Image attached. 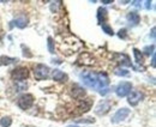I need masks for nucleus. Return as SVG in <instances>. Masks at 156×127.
<instances>
[{
    "label": "nucleus",
    "mask_w": 156,
    "mask_h": 127,
    "mask_svg": "<svg viewBox=\"0 0 156 127\" xmlns=\"http://www.w3.org/2000/svg\"><path fill=\"white\" fill-rule=\"evenodd\" d=\"M80 79L87 86L98 91L107 88L109 84V78L106 73L85 72L80 74Z\"/></svg>",
    "instance_id": "obj_1"
},
{
    "label": "nucleus",
    "mask_w": 156,
    "mask_h": 127,
    "mask_svg": "<svg viewBox=\"0 0 156 127\" xmlns=\"http://www.w3.org/2000/svg\"><path fill=\"white\" fill-rule=\"evenodd\" d=\"M49 67L43 65V64H37L35 67H34V77L37 79V80H43V79H47L49 77Z\"/></svg>",
    "instance_id": "obj_2"
},
{
    "label": "nucleus",
    "mask_w": 156,
    "mask_h": 127,
    "mask_svg": "<svg viewBox=\"0 0 156 127\" xmlns=\"http://www.w3.org/2000/svg\"><path fill=\"white\" fill-rule=\"evenodd\" d=\"M17 104L23 110L29 109L30 107H33V104H34V96L31 93H23L22 96H20V98L17 101Z\"/></svg>",
    "instance_id": "obj_3"
},
{
    "label": "nucleus",
    "mask_w": 156,
    "mask_h": 127,
    "mask_svg": "<svg viewBox=\"0 0 156 127\" xmlns=\"http://www.w3.org/2000/svg\"><path fill=\"white\" fill-rule=\"evenodd\" d=\"M29 76V70L24 66H20L17 69H15L12 73H11V77L13 80H17V82H22L24 79H27Z\"/></svg>",
    "instance_id": "obj_4"
},
{
    "label": "nucleus",
    "mask_w": 156,
    "mask_h": 127,
    "mask_svg": "<svg viewBox=\"0 0 156 127\" xmlns=\"http://www.w3.org/2000/svg\"><path fill=\"white\" fill-rule=\"evenodd\" d=\"M132 90V84L130 82H121L115 89L118 97H125Z\"/></svg>",
    "instance_id": "obj_5"
},
{
    "label": "nucleus",
    "mask_w": 156,
    "mask_h": 127,
    "mask_svg": "<svg viewBox=\"0 0 156 127\" xmlns=\"http://www.w3.org/2000/svg\"><path fill=\"white\" fill-rule=\"evenodd\" d=\"M112 101H109V100H105V101H101L100 103H98V106H96V108H95V114H98L100 116H103V115H106L108 111H109V109L112 107Z\"/></svg>",
    "instance_id": "obj_6"
},
{
    "label": "nucleus",
    "mask_w": 156,
    "mask_h": 127,
    "mask_svg": "<svg viewBox=\"0 0 156 127\" xmlns=\"http://www.w3.org/2000/svg\"><path fill=\"white\" fill-rule=\"evenodd\" d=\"M129 115H130V109L127 108L118 109V111L113 115V118H112V122L113 124H119V122L124 121Z\"/></svg>",
    "instance_id": "obj_7"
},
{
    "label": "nucleus",
    "mask_w": 156,
    "mask_h": 127,
    "mask_svg": "<svg viewBox=\"0 0 156 127\" xmlns=\"http://www.w3.org/2000/svg\"><path fill=\"white\" fill-rule=\"evenodd\" d=\"M143 100V93L142 92H139V91H132L131 93H130V96H129V100H127V102L131 104V106H137L140 101Z\"/></svg>",
    "instance_id": "obj_8"
},
{
    "label": "nucleus",
    "mask_w": 156,
    "mask_h": 127,
    "mask_svg": "<svg viewBox=\"0 0 156 127\" xmlns=\"http://www.w3.org/2000/svg\"><path fill=\"white\" fill-rule=\"evenodd\" d=\"M71 95H72L75 98L80 100V98H83V97L85 96V90H84L80 85H78V84H73V85H72V88H71Z\"/></svg>",
    "instance_id": "obj_9"
},
{
    "label": "nucleus",
    "mask_w": 156,
    "mask_h": 127,
    "mask_svg": "<svg viewBox=\"0 0 156 127\" xmlns=\"http://www.w3.org/2000/svg\"><path fill=\"white\" fill-rule=\"evenodd\" d=\"M52 78H53V80H57V82H61V83H65V82H67V79H69V76L66 74V73H64L62 71H60V70H54L53 73H52Z\"/></svg>",
    "instance_id": "obj_10"
},
{
    "label": "nucleus",
    "mask_w": 156,
    "mask_h": 127,
    "mask_svg": "<svg viewBox=\"0 0 156 127\" xmlns=\"http://www.w3.org/2000/svg\"><path fill=\"white\" fill-rule=\"evenodd\" d=\"M127 22H129V24L131 25V26H136L137 24L139 23V20H140V17H139V15L135 12V11H132V12H130L129 15H127Z\"/></svg>",
    "instance_id": "obj_11"
},
{
    "label": "nucleus",
    "mask_w": 156,
    "mask_h": 127,
    "mask_svg": "<svg viewBox=\"0 0 156 127\" xmlns=\"http://www.w3.org/2000/svg\"><path fill=\"white\" fill-rule=\"evenodd\" d=\"M28 17L27 16H24V15H22L20 17H17V18L15 19L12 23L17 26V28H20V29H23V28H25L27 25H28Z\"/></svg>",
    "instance_id": "obj_12"
},
{
    "label": "nucleus",
    "mask_w": 156,
    "mask_h": 127,
    "mask_svg": "<svg viewBox=\"0 0 156 127\" xmlns=\"http://www.w3.org/2000/svg\"><path fill=\"white\" fill-rule=\"evenodd\" d=\"M108 18V15H107V10L103 9V7H100L98 10V23L102 25L106 23V20Z\"/></svg>",
    "instance_id": "obj_13"
},
{
    "label": "nucleus",
    "mask_w": 156,
    "mask_h": 127,
    "mask_svg": "<svg viewBox=\"0 0 156 127\" xmlns=\"http://www.w3.org/2000/svg\"><path fill=\"white\" fill-rule=\"evenodd\" d=\"M91 104H93V101H91L90 98H88V100H83L82 103L78 106V109H79L80 111L85 113V111H88L89 109L91 108Z\"/></svg>",
    "instance_id": "obj_14"
},
{
    "label": "nucleus",
    "mask_w": 156,
    "mask_h": 127,
    "mask_svg": "<svg viewBox=\"0 0 156 127\" xmlns=\"http://www.w3.org/2000/svg\"><path fill=\"white\" fill-rule=\"evenodd\" d=\"M17 58H10V56H0V65H11L17 62Z\"/></svg>",
    "instance_id": "obj_15"
},
{
    "label": "nucleus",
    "mask_w": 156,
    "mask_h": 127,
    "mask_svg": "<svg viewBox=\"0 0 156 127\" xmlns=\"http://www.w3.org/2000/svg\"><path fill=\"white\" fill-rule=\"evenodd\" d=\"M115 56H117V58H120L119 62H120L121 65H125V66H131V62H130V59H129V56H127V55L117 54Z\"/></svg>",
    "instance_id": "obj_16"
},
{
    "label": "nucleus",
    "mask_w": 156,
    "mask_h": 127,
    "mask_svg": "<svg viewBox=\"0 0 156 127\" xmlns=\"http://www.w3.org/2000/svg\"><path fill=\"white\" fill-rule=\"evenodd\" d=\"M12 125V119L10 116H4L0 120V126L1 127H10Z\"/></svg>",
    "instance_id": "obj_17"
},
{
    "label": "nucleus",
    "mask_w": 156,
    "mask_h": 127,
    "mask_svg": "<svg viewBox=\"0 0 156 127\" xmlns=\"http://www.w3.org/2000/svg\"><path fill=\"white\" fill-rule=\"evenodd\" d=\"M133 55H135L137 64H142L143 62V55L140 53V51H138L137 48H133Z\"/></svg>",
    "instance_id": "obj_18"
},
{
    "label": "nucleus",
    "mask_w": 156,
    "mask_h": 127,
    "mask_svg": "<svg viewBox=\"0 0 156 127\" xmlns=\"http://www.w3.org/2000/svg\"><path fill=\"white\" fill-rule=\"evenodd\" d=\"M102 26V30L107 34V35H111V36H113L114 35V31H113V29H112V26H109L107 23H105V24H102L101 25Z\"/></svg>",
    "instance_id": "obj_19"
},
{
    "label": "nucleus",
    "mask_w": 156,
    "mask_h": 127,
    "mask_svg": "<svg viewBox=\"0 0 156 127\" xmlns=\"http://www.w3.org/2000/svg\"><path fill=\"white\" fill-rule=\"evenodd\" d=\"M114 73L117 76H121V77H125V76H129V71L125 70V69H121V67H117L114 70Z\"/></svg>",
    "instance_id": "obj_20"
},
{
    "label": "nucleus",
    "mask_w": 156,
    "mask_h": 127,
    "mask_svg": "<svg viewBox=\"0 0 156 127\" xmlns=\"http://www.w3.org/2000/svg\"><path fill=\"white\" fill-rule=\"evenodd\" d=\"M48 51L51 54H54L55 52V47H54V41L52 37H48Z\"/></svg>",
    "instance_id": "obj_21"
},
{
    "label": "nucleus",
    "mask_w": 156,
    "mask_h": 127,
    "mask_svg": "<svg viewBox=\"0 0 156 127\" xmlns=\"http://www.w3.org/2000/svg\"><path fill=\"white\" fill-rule=\"evenodd\" d=\"M143 52H144V54L145 55H153L154 54V52H155V46L154 44H151V46H148V47H145L144 49H143Z\"/></svg>",
    "instance_id": "obj_22"
},
{
    "label": "nucleus",
    "mask_w": 156,
    "mask_h": 127,
    "mask_svg": "<svg viewBox=\"0 0 156 127\" xmlns=\"http://www.w3.org/2000/svg\"><path fill=\"white\" fill-rule=\"evenodd\" d=\"M118 36L120 37V38H126V37H127V31H126V29H120L119 33H118Z\"/></svg>",
    "instance_id": "obj_23"
},
{
    "label": "nucleus",
    "mask_w": 156,
    "mask_h": 127,
    "mask_svg": "<svg viewBox=\"0 0 156 127\" xmlns=\"http://www.w3.org/2000/svg\"><path fill=\"white\" fill-rule=\"evenodd\" d=\"M22 48H23V55H24V56H27V58H31V56H33L31 53H29V49H28L27 47L22 46Z\"/></svg>",
    "instance_id": "obj_24"
},
{
    "label": "nucleus",
    "mask_w": 156,
    "mask_h": 127,
    "mask_svg": "<svg viewBox=\"0 0 156 127\" xmlns=\"http://www.w3.org/2000/svg\"><path fill=\"white\" fill-rule=\"evenodd\" d=\"M59 5H60V1L52 2V5H51V11H52V12H55V11H57V7H58Z\"/></svg>",
    "instance_id": "obj_25"
},
{
    "label": "nucleus",
    "mask_w": 156,
    "mask_h": 127,
    "mask_svg": "<svg viewBox=\"0 0 156 127\" xmlns=\"http://www.w3.org/2000/svg\"><path fill=\"white\" fill-rule=\"evenodd\" d=\"M108 89H107V88H105V89H102V90H100V93H101V95H106V93H107V92H108Z\"/></svg>",
    "instance_id": "obj_26"
},
{
    "label": "nucleus",
    "mask_w": 156,
    "mask_h": 127,
    "mask_svg": "<svg viewBox=\"0 0 156 127\" xmlns=\"http://www.w3.org/2000/svg\"><path fill=\"white\" fill-rule=\"evenodd\" d=\"M145 7L149 10L151 7V1H145Z\"/></svg>",
    "instance_id": "obj_27"
},
{
    "label": "nucleus",
    "mask_w": 156,
    "mask_h": 127,
    "mask_svg": "<svg viewBox=\"0 0 156 127\" xmlns=\"http://www.w3.org/2000/svg\"><path fill=\"white\" fill-rule=\"evenodd\" d=\"M151 65H153V67H155V53L153 54V59H151Z\"/></svg>",
    "instance_id": "obj_28"
},
{
    "label": "nucleus",
    "mask_w": 156,
    "mask_h": 127,
    "mask_svg": "<svg viewBox=\"0 0 156 127\" xmlns=\"http://www.w3.org/2000/svg\"><path fill=\"white\" fill-rule=\"evenodd\" d=\"M132 4H133L135 6H137V7H139V6H140V1H132Z\"/></svg>",
    "instance_id": "obj_29"
},
{
    "label": "nucleus",
    "mask_w": 156,
    "mask_h": 127,
    "mask_svg": "<svg viewBox=\"0 0 156 127\" xmlns=\"http://www.w3.org/2000/svg\"><path fill=\"white\" fill-rule=\"evenodd\" d=\"M102 4H112V0H102Z\"/></svg>",
    "instance_id": "obj_30"
},
{
    "label": "nucleus",
    "mask_w": 156,
    "mask_h": 127,
    "mask_svg": "<svg viewBox=\"0 0 156 127\" xmlns=\"http://www.w3.org/2000/svg\"><path fill=\"white\" fill-rule=\"evenodd\" d=\"M151 37L155 38V28H153V30H151Z\"/></svg>",
    "instance_id": "obj_31"
}]
</instances>
